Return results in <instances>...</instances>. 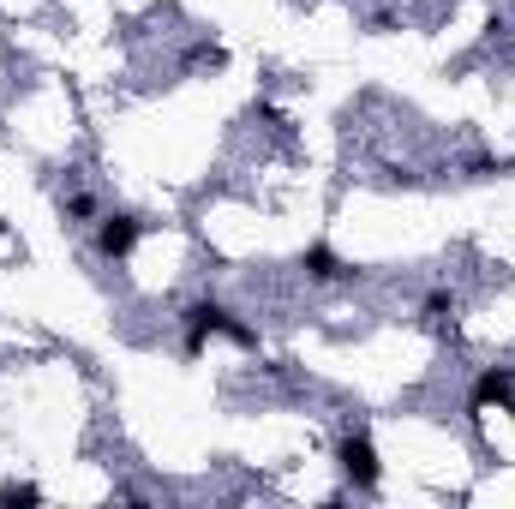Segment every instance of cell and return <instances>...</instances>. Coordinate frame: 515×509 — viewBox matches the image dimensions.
I'll use <instances>...</instances> for the list:
<instances>
[{
  "label": "cell",
  "instance_id": "6da1fadb",
  "mask_svg": "<svg viewBox=\"0 0 515 509\" xmlns=\"http://www.w3.org/2000/svg\"><path fill=\"white\" fill-rule=\"evenodd\" d=\"M210 336H228V342H240V348H258V336H252L240 318H228V306H216V300H192V306H186V348L198 354Z\"/></svg>",
  "mask_w": 515,
  "mask_h": 509
},
{
  "label": "cell",
  "instance_id": "7a4b0ae2",
  "mask_svg": "<svg viewBox=\"0 0 515 509\" xmlns=\"http://www.w3.org/2000/svg\"><path fill=\"white\" fill-rule=\"evenodd\" d=\"M336 462H342V474H348L360 492H372V486L384 480V468H378V450H372V438H366V432H348V438L336 444Z\"/></svg>",
  "mask_w": 515,
  "mask_h": 509
},
{
  "label": "cell",
  "instance_id": "3957f363",
  "mask_svg": "<svg viewBox=\"0 0 515 509\" xmlns=\"http://www.w3.org/2000/svg\"><path fill=\"white\" fill-rule=\"evenodd\" d=\"M138 234H144V222H138L132 210H114V216L96 222V252H102V258H126V252L138 246Z\"/></svg>",
  "mask_w": 515,
  "mask_h": 509
},
{
  "label": "cell",
  "instance_id": "277c9868",
  "mask_svg": "<svg viewBox=\"0 0 515 509\" xmlns=\"http://www.w3.org/2000/svg\"><path fill=\"white\" fill-rule=\"evenodd\" d=\"M300 270H306L312 282H342V276H354V264H342V258H336L324 240H312V246L300 252Z\"/></svg>",
  "mask_w": 515,
  "mask_h": 509
},
{
  "label": "cell",
  "instance_id": "5b68a950",
  "mask_svg": "<svg viewBox=\"0 0 515 509\" xmlns=\"http://www.w3.org/2000/svg\"><path fill=\"white\" fill-rule=\"evenodd\" d=\"M474 408H504V402H515V378H510V366H492V372H480L474 378V396H468Z\"/></svg>",
  "mask_w": 515,
  "mask_h": 509
},
{
  "label": "cell",
  "instance_id": "8992f818",
  "mask_svg": "<svg viewBox=\"0 0 515 509\" xmlns=\"http://www.w3.org/2000/svg\"><path fill=\"white\" fill-rule=\"evenodd\" d=\"M18 504H42V492H36V486H24V480L0 486V509H18Z\"/></svg>",
  "mask_w": 515,
  "mask_h": 509
},
{
  "label": "cell",
  "instance_id": "52a82bcc",
  "mask_svg": "<svg viewBox=\"0 0 515 509\" xmlns=\"http://www.w3.org/2000/svg\"><path fill=\"white\" fill-rule=\"evenodd\" d=\"M444 318H456V300H450V294H432V300H426V324L444 330Z\"/></svg>",
  "mask_w": 515,
  "mask_h": 509
},
{
  "label": "cell",
  "instance_id": "ba28073f",
  "mask_svg": "<svg viewBox=\"0 0 515 509\" xmlns=\"http://www.w3.org/2000/svg\"><path fill=\"white\" fill-rule=\"evenodd\" d=\"M66 216L90 222V216H96V198H90V192H72V198H66Z\"/></svg>",
  "mask_w": 515,
  "mask_h": 509
}]
</instances>
